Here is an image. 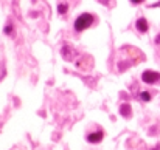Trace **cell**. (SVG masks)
<instances>
[{
  "label": "cell",
  "instance_id": "6da1fadb",
  "mask_svg": "<svg viewBox=\"0 0 160 150\" xmlns=\"http://www.w3.org/2000/svg\"><path fill=\"white\" fill-rule=\"evenodd\" d=\"M93 22V16L92 14H81L76 22H75V30L76 31H84L86 28H89Z\"/></svg>",
  "mask_w": 160,
  "mask_h": 150
},
{
  "label": "cell",
  "instance_id": "7a4b0ae2",
  "mask_svg": "<svg viewBox=\"0 0 160 150\" xmlns=\"http://www.w3.org/2000/svg\"><path fill=\"white\" fill-rule=\"evenodd\" d=\"M142 79L145 84H156L160 79V74L157 71H151V70H146L143 74H142Z\"/></svg>",
  "mask_w": 160,
  "mask_h": 150
},
{
  "label": "cell",
  "instance_id": "3957f363",
  "mask_svg": "<svg viewBox=\"0 0 160 150\" xmlns=\"http://www.w3.org/2000/svg\"><path fill=\"white\" fill-rule=\"evenodd\" d=\"M103 139V132H93L90 135H87V141L92 143V144H97Z\"/></svg>",
  "mask_w": 160,
  "mask_h": 150
},
{
  "label": "cell",
  "instance_id": "277c9868",
  "mask_svg": "<svg viewBox=\"0 0 160 150\" xmlns=\"http://www.w3.org/2000/svg\"><path fill=\"white\" fill-rule=\"evenodd\" d=\"M61 53H62V56H64L67 60H72V59H73V54H75V50H73L70 45H64Z\"/></svg>",
  "mask_w": 160,
  "mask_h": 150
},
{
  "label": "cell",
  "instance_id": "5b68a950",
  "mask_svg": "<svg viewBox=\"0 0 160 150\" xmlns=\"http://www.w3.org/2000/svg\"><path fill=\"white\" fill-rule=\"evenodd\" d=\"M137 30L140 33H146L148 31V22H146V19H138L137 20Z\"/></svg>",
  "mask_w": 160,
  "mask_h": 150
},
{
  "label": "cell",
  "instance_id": "8992f818",
  "mask_svg": "<svg viewBox=\"0 0 160 150\" xmlns=\"http://www.w3.org/2000/svg\"><path fill=\"white\" fill-rule=\"evenodd\" d=\"M120 111H121V115H123L124 118H129V116H131V105H129V104H123L121 108H120Z\"/></svg>",
  "mask_w": 160,
  "mask_h": 150
},
{
  "label": "cell",
  "instance_id": "52a82bcc",
  "mask_svg": "<svg viewBox=\"0 0 160 150\" xmlns=\"http://www.w3.org/2000/svg\"><path fill=\"white\" fill-rule=\"evenodd\" d=\"M140 98H142V101H145V102H148V101L151 99V95H149L148 91H143V93L140 95Z\"/></svg>",
  "mask_w": 160,
  "mask_h": 150
},
{
  "label": "cell",
  "instance_id": "ba28073f",
  "mask_svg": "<svg viewBox=\"0 0 160 150\" xmlns=\"http://www.w3.org/2000/svg\"><path fill=\"white\" fill-rule=\"evenodd\" d=\"M67 12V5H59V14Z\"/></svg>",
  "mask_w": 160,
  "mask_h": 150
},
{
  "label": "cell",
  "instance_id": "9c48e42d",
  "mask_svg": "<svg viewBox=\"0 0 160 150\" xmlns=\"http://www.w3.org/2000/svg\"><path fill=\"white\" fill-rule=\"evenodd\" d=\"M11 31H12V26H11V25H8V26L5 28V33H6V34H11Z\"/></svg>",
  "mask_w": 160,
  "mask_h": 150
},
{
  "label": "cell",
  "instance_id": "30bf717a",
  "mask_svg": "<svg viewBox=\"0 0 160 150\" xmlns=\"http://www.w3.org/2000/svg\"><path fill=\"white\" fill-rule=\"evenodd\" d=\"M156 44H159V45H160V34L156 37Z\"/></svg>",
  "mask_w": 160,
  "mask_h": 150
},
{
  "label": "cell",
  "instance_id": "8fae6325",
  "mask_svg": "<svg viewBox=\"0 0 160 150\" xmlns=\"http://www.w3.org/2000/svg\"><path fill=\"white\" fill-rule=\"evenodd\" d=\"M131 2H132V3H142L143 0H131Z\"/></svg>",
  "mask_w": 160,
  "mask_h": 150
},
{
  "label": "cell",
  "instance_id": "7c38bea8",
  "mask_svg": "<svg viewBox=\"0 0 160 150\" xmlns=\"http://www.w3.org/2000/svg\"><path fill=\"white\" fill-rule=\"evenodd\" d=\"M154 150H160V146H157V147H156V149H154Z\"/></svg>",
  "mask_w": 160,
  "mask_h": 150
}]
</instances>
